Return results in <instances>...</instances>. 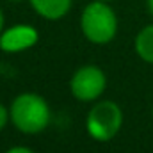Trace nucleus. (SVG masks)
Listing matches in <instances>:
<instances>
[{"mask_svg":"<svg viewBox=\"0 0 153 153\" xmlns=\"http://www.w3.org/2000/svg\"><path fill=\"white\" fill-rule=\"evenodd\" d=\"M9 117L22 134L36 135L48 126L52 112L43 96L34 93H23L13 100L9 107Z\"/></svg>","mask_w":153,"mask_h":153,"instance_id":"obj_1","label":"nucleus"},{"mask_svg":"<svg viewBox=\"0 0 153 153\" xmlns=\"http://www.w3.org/2000/svg\"><path fill=\"white\" fill-rule=\"evenodd\" d=\"M80 29L84 38L94 45H107L116 38L117 16L107 2L94 0L87 4L80 16Z\"/></svg>","mask_w":153,"mask_h":153,"instance_id":"obj_2","label":"nucleus"},{"mask_svg":"<svg viewBox=\"0 0 153 153\" xmlns=\"http://www.w3.org/2000/svg\"><path fill=\"white\" fill-rule=\"evenodd\" d=\"M121 125H123V111L119 109L117 103L111 100H103L93 105L85 117L87 134L100 143L114 139L121 130Z\"/></svg>","mask_w":153,"mask_h":153,"instance_id":"obj_3","label":"nucleus"},{"mask_svg":"<svg viewBox=\"0 0 153 153\" xmlns=\"http://www.w3.org/2000/svg\"><path fill=\"white\" fill-rule=\"evenodd\" d=\"M107 87V76L98 66H82L78 68L71 80L70 91L80 102H94L98 100Z\"/></svg>","mask_w":153,"mask_h":153,"instance_id":"obj_4","label":"nucleus"},{"mask_svg":"<svg viewBox=\"0 0 153 153\" xmlns=\"http://www.w3.org/2000/svg\"><path fill=\"white\" fill-rule=\"evenodd\" d=\"M38 43V30L30 25H14L0 34V48L9 53L23 52Z\"/></svg>","mask_w":153,"mask_h":153,"instance_id":"obj_5","label":"nucleus"},{"mask_svg":"<svg viewBox=\"0 0 153 153\" xmlns=\"http://www.w3.org/2000/svg\"><path fill=\"white\" fill-rule=\"evenodd\" d=\"M32 9L46 20H61L71 9L73 0H29Z\"/></svg>","mask_w":153,"mask_h":153,"instance_id":"obj_6","label":"nucleus"},{"mask_svg":"<svg viewBox=\"0 0 153 153\" xmlns=\"http://www.w3.org/2000/svg\"><path fill=\"white\" fill-rule=\"evenodd\" d=\"M134 46H135L137 55H139L144 62L153 64V23L143 27V29L137 32Z\"/></svg>","mask_w":153,"mask_h":153,"instance_id":"obj_7","label":"nucleus"},{"mask_svg":"<svg viewBox=\"0 0 153 153\" xmlns=\"http://www.w3.org/2000/svg\"><path fill=\"white\" fill-rule=\"evenodd\" d=\"M11 117H9V111L5 109V105H2L0 103V132L4 130V126L7 125V121H9Z\"/></svg>","mask_w":153,"mask_h":153,"instance_id":"obj_8","label":"nucleus"},{"mask_svg":"<svg viewBox=\"0 0 153 153\" xmlns=\"http://www.w3.org/2000/svg\"><path fill=\"white\" fill-rule=\"evenodd\" d=\"M5 153H34V152L29 150V148H25V146H13V148H9Z\"/></svg>","mask_w":153,"mask_h":153,"instance_id":"obj_9","label":"nucleus"},{"mask_svg":"<svg viewBox=\"0 0 153 153\" xmlns=\"http://www.w3.org/2000/svg\"><path fill=\"white\" fill-rule=\"evenodd\" d=\"M4 32V13H2V9H0V34Z\"/></svg>","mask_w":153,"mask_h":153,"instance_id":"obj_10","label":"nucleus"},{"mask_svg":"<svg viewBox=\"0 0 153 153\" xmlns=\"http://www.w3.org/2000/svg\"><path fill=\"white\" fill-rule=\"evenodd\" d=\"M146 4H148V9H150V13L153 16V0H146Z\"/></svg>","mask_w":153,"mask_h":153,"instance_id":"obj_11","label":"nucleus"},{"mask_svg":"<svg viewBox=\"0 0 153 153\" xmlns=\"http://www.w3.org/2000/svg\"><path fill=\"white\" fill-rule=\"evenodd\" d=\"M9 2H20V0H9Z\"/></svg>","mask_w":153,"mask_h":153,"instance_id":"obj_12","label":"nucleus"},{"mask_svg":"<svg viewBox=\"0 0 153 153\" xmlns=\"http://www.w3.org/2000/svg\"><path fill=\"white\" fill-rule=\"evenodd\" d=\"M102 2H111V0H102Z\"/></svg>","mask_w":153,"mask_h":153,"instance_id":"obj_13","label":"nucleus"},{"mask_svg":"<svg viewBox=\"0 0 153 153\" xmlns=\"http://www.w3.org/2000/svg\"><path fill=\"white\" fill-rule=\"evenodd\" d=\"M152 114H153V112H152Z\"/></svg>","mask_w":153,"mask_h":153,"instance_id":"obj_14","label":"nucleus"}]
</instances>
